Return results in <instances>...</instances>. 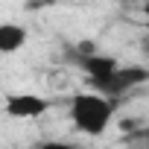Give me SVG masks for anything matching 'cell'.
Wrapping results in <instances>:
<instances>
[{
  "label": "cell",
  "mask_w": 149,
  "mask_h": 149,
  "mask_svg": "<svg viewBox=\"0 0 149 149\" xmlns=\"http://www.w3.org/2000/svg\"><path fill=\"white\" fill-rule=\"evenodd\" d=\"M3 108L15 120H29V117H41L50 108V102L44 97H38V94H9Z\"/></svg>",
  "instance_id": "4"
},
{
  "label": "cell",
  "mask_w": 149,
  "mask_h": 149,
  "mask_svg": "<svg viewBox=\"0 0 149 149\" xmlns=\"http://www.w3.org/2000/svg\"><path fill=\"white\" fill-rule=\"evenodd\" d=\"M140 9H143V15H146V18H149V0H146V3H143V6H140Z\"/></svg>",
  "instance_id": "9"
},
{
  "label": "cell",
  "mask_w": 149,
  "mask_h": 149,
  "mask_svg": "<svg viewBox=\"0 0 149 149\" xmlns=\"http://www.w3.org/2000/svg\"><path fill=\"white\" fill-rule=\"evenodd\" d=\"M143 82H149V70H146V67H140V64H120L108 79L91 82V88H94L100 97H105V100H117V97H123V94L140 88Z\"/></svg>",
  "instance_id": "2"
},
{
  "label": "cell",
  "mask_w": 149,
  "mask_h": 149,
  "mask_svg": "<svg viewBox=\"0 0 149 149\" xmlns=\"http://www.w3.org/2000/svg\"><path fill=\"white\" fill-rule=\"evenodd\" d=\"M32 149H82L79 143H70V140H47V143H38Z\"/></svg>",
  "instance_id": "7"
},
{
  "label": "cell",
  "mask_w": 149,
  "mask_h": 149,
  "mask_svg": "<svg viewBox=\"0 0 149 149\" xmlns=\"http://www.w3.org/2000/svg\"><path fill=\"white\" fill-rule=\"evenodd\" d=\"M67 58H70L73 64H76V67L85 73L88 85H91V82H102V79H108L111 73L120 67V61H117V58H111V56H102V53L79 56V53H76V47H67Z\"/></svg>",
  "instance_id": "3"
},
{
  "label": "cell",
  "mask_w": 149,
  "mask_h": 149,
  "mask_svg": "<svg viewBox=\"0 0 149 149\" xmlns=\"http://www.w3.org/2000/svg\"><path fill=\"white\" fill-rule=\"evenodd\" d=\"M114 100H105L100 94H73L70 97V120L76 126V132L88 137H100L111 117H114Z\"/></svg>",
  "instance_id": "1"
},
{
  "label": "cell",
  "mask_w": 149,
  "mask_h": 149,
  "mask_svg": "<svg viewBox=\"0 0 149 149\" xmlns=\"http://www.w3.org/2000/svg\"><path fill=\"white\" fill-rule=\"evenodd\" d=\"M143 53L149 56V21H146V41H143Z\"/></svg>",
  "instance_id": "8"
},
{
  "label": "cell",
  "mask_w": 149,
  "mask_h": 149,
  "mask_svg": "<svg viewBox=\"0 0 149 149\" xmlns=\"http://www.w3.org/2000/svg\"><path fill=\"white\" fill-rule=\"evenodd\" d=\"M26 44V29L21 24H0V53H18Z\"/></svg>",
  "instance_id": "5"
},
{
  "label": "cell",
  "mask_w": 149,
  "mask_h": 149,
  "mask_svg": "<svg viewBox=\"0 0 149 149\" xmlns=\"http://www.w3.org/2000/svg\"><path fill=\"white\" fill-rule=\"evenodd\" d=\"M126 149H149V132H132V137H126Z\"/></svg>",
  "instance_id": "6"
}]
</instances>
